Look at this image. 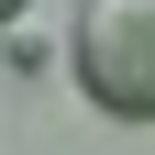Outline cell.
<instances>
[{
  "instance_id": "6da1fadb",
  "label": "cell",
  "mask_w": 155,
  "mask_h": 155,
  "mask_svg": "<svg viewBox=\"0 0 155 155\" xmlns=\"http://www.w3.org/2000/svg\"><path fill=\"white\" fill-rule=\"evenodd\" d=\"M67 67L111 122H155V0H78Z\"/></svg>"
},
{
  "instance_id": "7a4b0ae2",
  "label": "cell",
  "mask_w": 155,
  "mask_h": 155,
  "mask_svg": "<svg viewBox=\"0 0 155 155\" xmlns=\"http://www.w3.org/2000/svg\"><path fill=\"white\" fill-rule=\"evenodd\" d=\"M0 33H22V0H0Z\"/></svg>"
}]
</instances>
